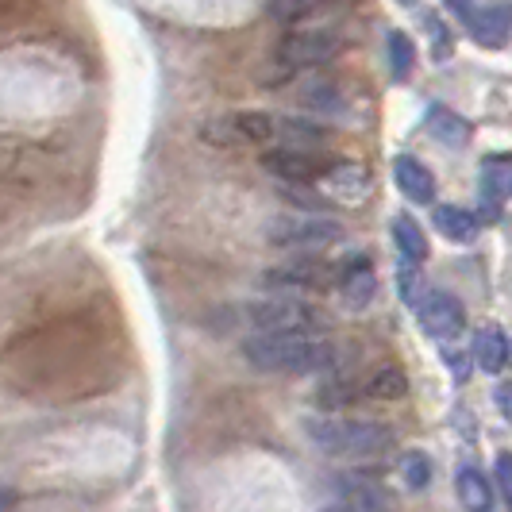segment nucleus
<instances>
[{
  "label": "nucleus",
  "instance_id": "412c9836",
  "mask_svg": "<svg viewBox=\"0 0 512 512\" xmlns=\"http://www.w3.org/2000/svg\"><path fill=\"white\" fill-rule=\"evenodd\" d=\"M343 0H270V16L278 24H305L324 12H335Z\"/></svg>",
  "mask_w": 512,
  "mask_h": 512
},
{
  "label": "nucleus",
  "instance_id": "f3484780",
  "mask_svg": "<svg viewBox=\"0 0 512 512\" xmlns=\"http://www.w3.org/2000/svg\"><path fill=\"white\" fill-rule=\"evenodd\" d=\"M436 228H439V235H447L451 243H474V239H478V216L462 205H439Z\"/></svg>",
  "mask_w": 512,
  "mask_h": 512
},
{
  "label": "nucleus",
  "instance_id": "20e7f679",
  "mask_svg": "<svg viewBox=\"0 0 512 512\" xmlns=\"http://www.w3.org/2000/svg\"><path fill=\"white\" fill-rule=\"evenodd\" d=\"M343 239V224L335 216H320V212H293V216H278L266 224V243L282 247V251H320L328 243Z\"/></svg>",
  "mask_w": 512,
  "mask_h": 512
},
{
  "label": "nucleus",
  "instance_id": "ddd939ff",
  "mask_svg": "<svg viewBox=\"0 0 512 512\" xmlns=\"http://www.w3.org/2000/svg\"><path fill=\"white\" fill-rule=\"evenodd\" d=\"M512 197V154H489L482 162V201L486 216H497V205Z\"/></svg>",
  "mask_w": 512,
  "mask_h": 512
},
{
  "label": "nucleus",
  "instance_id": "423d86ee",
  "mask_svg": "<svg viewBox=\"0 0 512 512\" xmlns=\"http://www.w3.org/2000/svg\"><path fill=\"white\" fill-rule=\"evenodd\" d=\"M332 166L335 158L312 151V147H274L262 154V170L289 185H316V181H324Z\"/></svg>",
  "mask_w": 512,
  "mask_h": 512
},
{
  "label": "nucleus",
  "instance_id": "7ed1b4c3",
  "mask_svg": "<svg viewBox=\"0 0 512 512\" xmlns=\"http://www.w3.org/2000/svg\"><path fill=\"white\" fill-rule=\"evenodd\" d=\"M239 316L255 328V335H278V332H324L328 328V312L312 305L305 297H258L251 305L239 308Z\"/></svg>",
  "mask_w": 512,
  "mask_h": 512
},
{
  "label": "nucleus",
  "instance_id": "9d476101",
  "mask_svg": "<svg viewBox=\"0 0 512 512\" xmlns=\"http://www.w3.org/2000/svg\"><path fill=\"white\" fill-rule=\"evenodd\" d=\"M393 181H397V189L409 197L412 205H432L436 201V178H432V170L420 158H412V154H397L393 158Z\"/></svg>",
  "mask_w": 512,
  "mask_h": 512
},
{
  "label": "nucleus",
  "instance_id": "1a4fd4ad",
  "mask_svg": "<svg viewBox=\"0 0 512 512\" xmlns=\"http://www.w3.org/2000/svg\"><path fill=\"white\" fill-rule=\"evenodd\" d=\"M466 27L474 31V39L482 47H505L512 35V4L501 0V4H489V8H470Z\"/></svg>",
  "mask_w": 512,
  "mask_h": 512
},
{
  "label": "nucleus",
  "instance_id": "39448f33",
  "mask_svg": "<svg viewBox=\"0 0 512 512\" xmlns=\"http://www.w3.org/2000/svg\"><path fill=\"white\" fill-rule=\"evenodd\" d=\"M343 51V39L335 31H320V27H305V31H289L278 43V66L285 74H301V70H316L328 66Z\"/></svg>",
  "mask_w": 512,
  "mask_h": 512
},
{
  "label": "nucleus",
  "instance_id": "c85d7f7f",
  "mask_svg": "<svg viewBox=\"0 0 512 512\" xmlns=\"http://www.w3.org/2000/svg\"><path fill=\"white\" fill-rule=\"evenodd\" d=\"M16 509V489L0 486V512H12Z\"/></svg>",
  "mask_w": 512,
  "mask_h": 512
},
{
  "label": "nucleus",
  "instance_id": "cd10ccee",
  "mask_svg": "<svg viewBox=\"0 0 512 512\" xmlns=\"http://www.w3.org/2000/svg\"><path fill=\"white\" fill-rule=\"evenodd\" d=\"M497 409H501L512 420V382H501V385H497Z\"/></svg>",
  "mask_w": 512,
  "mask_h": 512
},
{
  "label": "nucleus",
  "instance_id": "0eeeda50",
  "mask_svg": "<svg viewBox=\"0 0 512 512\" xmlns=\"http://www.w3.org/2000/svg\"><path fill=\"white\" fill-rule=\"evenodd\" d=\"M258 282L278 289V293H285V289H293V293H320V289L339 285V266L324 262V258H293V262H282V266H270Z\"/></svg>",
  "mask_w": 512,
  "mask_h": 512
},
{
  "label": "nucleus",
  "instance_id": "393cba45",
  "mask_svg": "<svg viewBox=\"0 0 512 512\" xmlns=\"http://www.w3.org/2000/svg\"><path fill=\"white\" fill-rule=\"evenodd\" d=\"M497 482H501V493H505V501H509V509H512V451H501L497 455Z\"/></svg>",
  "mask_w": 512,
  "mask_h": 512
},
{
  "label": "nucleus",
  "instance_id": "6ab92c4d",
  "mask_svg": "<svg viewBox=\"0 0 512 512\" xmlns=\"http://www.w3.org/2000/svg\"><path fill=\"white\" fill-rule=\"evenodd\" d=\"M459 501L466 512H493V486L486 482V474L482 470H474V466H462L459 470Z\"/></svg>",
  "mask_w": 512,
  "mask_h": 512
},
{
  "label": "nucleus",
  "instance_id": "2eb2a0df",
  "mask_svg": "<svg viewBox=\"0 0 512 512\" xmlns=\"http://www.w3.org/2000/svg\"><path fill=\"white\" fill-rule=\"evenodd\" d=\"M405 393H409V374L401 366H378L362 382V397L366 401H401Z\"/></svg>",
  "mask_w": 512,
  "mask_h": 512
},
{
  "label": "nucleus",
  "instance_id": "dca6fc26",
  "mask_svg": "<svg viewBox=\"0 0 512 512\" xmlns=\"http://www.w3.org/2000/svg\"><path fill=\"white\" fill-rule=\"evenodd\" d=\"M335 497L343 501H359V505H378V509H389V493L382 489L378 478H366V474H343L335 478Z\"/></svg>",
  "mask_w": 512,
  "mask_h": 512
},
{
  "label": "nucleus",
  "instance_id": "aec40b11",
  "mask_svg": "<svg viewBox=\"0 0 512 512\" xmlns=\"http://www.w3.org/2000/svg\"><path fill=\"white\" fill-rule=\"evenodd\" d=\"M428 131L436 135L439 143H447V147H466V139H470V124L462 120L459 112H451L447 104H432L428 108Z\"/></svg>",
  "mask_w": 512,
  "mask_h": 512
},
{
  "label": "nucleus",
  "instance_id": "a878e982",
  "mask_svg": "<svg viewBox=\"0 0 512 512\" xmlns=\"http://www.w3.org/2000/svg\"><path fill=\"white\" fill-rule=\"evenodd\" d=\"M428 27H432V35H436V58H447V54H451V39H447V27L439 24L436 16H428Z\"/></svg>",
  "mask_w": 512,
  "mask_h": 512
},
{
  "label": "nucleus",
  "instance_id": "4468645a",
  "mask_svg": "<svg viewBox=\"0 0 512 512\" xmlns=\"http://www.w3.org/2000/svg\"><path fill=\"white\" fill-rule=\"evenodd\" d=\"M474 359L486 374H501L509 366V339L497 324H486L482 332L474 335Z\"/></svg>",
  "mask_w": 512,
  "mask_h": 512
},
{
  "label": "nucleus",
  "instance_id": "b1692460",
  "mask_svg": "<svg viewBox=\"0 0 512 512\" xmlns=\"http://www.w3.org/2000/svg\"><path fill=\"white\" fill-rule=\"evenodd\" d=\"M401 474H405L409 489H424L428 482H432V466H428V459H424L420 451L405 455V462H401Z\"/></svg>",
  "mask_w": 512,
  "mask_h": 512
},
{
  "label": "nucleus",
  "instance_id": "6e6552de",
  "mask_svg": "<svg viewBox=\"0 0 512 512\" xmlns=\"http://www.w3.org/2000/svg\"><path fill=\"white\" fill-rule=\"evenodd\" d=\"M416 316H420V328L432 339H455L466 328V308L451 293H428L416 305Z\"/></svg>",
  "mask_w": 512,
  "mask_h": 512
},
{
  "label": "nucleus",
  "instance_id": "a211bd4d",
  "mask_svg": "<svg viewBox=\"0 0 512 512\" xmlns=\"http://www.w3.org/2000/svg\"><path fill=\"white\" fill-rule=\"evenodd\" d=\"M393 247H397V255L405 258V262H424L428 258V235L420 231V224L412 220V216H393Z\"/></svg>",
  "mask_w": 512,
  "mask_h": 512
},
{
  "label": "nucleus",
  "instance_id": "4be33fe9",
  "mask_svg": "<svg viewBox=\"0 0 512 512\" xmlns=\"http://www.w3.org/2000/svg\"><path fill=\"white\" fill-rule=\"evenodd\" d=\"M385 47H389V70H393V77L405 81V77L412 74V66H416V47H412V39L405 31H389Z\"/></svg>",
  "mask_w": 512,
  "mask_h": 512
},
{
  "label": "nucleus",
  "instance_id": "f257e3e1",
  "mask_svg": "<svg viewBox=\"0 0 512 512\" xmlns=\"http://www.w3.org/2000/svg\"><path fill=\"white\" fill-rule=\"evenodd\" d=\"M239 355L262 374H320L339 362V347L324 332H278L243 339Z\"/></svg>",
  "mask_w": 512,
  "mask_h": 512
},
{
  "label": "nucleus",
  "instance_id": "c756f323",
  "mask_svg": "<svg viewBox=\"0 0 512 512\" xmlns=\"http://www.w3.org/2000/svg\"><path fill=\"white\" fill-rule=\"evenodd\" d=\"M447 4H451V8H455V12H459L462 20H466V16H470V4H466V0H447Z\"/></svg>",
  "mask_w": 512,
  "mask_h": 512
},
{
  "label": "nucleus",
  "instance_id": "5701e85b",
  "mask_svg": "<svg viewBox=\"0 0 512 512\" xmlns=\"http://www.w3.org/2000/svg\"><path fill=\"white\" fill-rule=\"evenodd\" d=\"M301 104H308V108H316V112H335L339 104H343V97H339V85L335 81H308L305 89H301Z\"/></svg>",
  "mask_w": 512,
  "mask_h": 512
},
{
  "label": "nucleus",
  "instance_id": "bb28decb",
  "mask_svg": "<svg viewBox=\"0 0 512 512\" xmlns=\"http://www.w3.org/2000/svg\"><path fill=\"white\" fill-rule=\"evenodd\" d=\"M324 512H385L378 505H359V501H343V497H335V505H328Z\"/></svg>",
  "mask_w": 512,
  "mask_h": 512
},
{
  "label": "nucleus",
  "instance_id": "f03ea898",
  "mask_svg": "<svg viewBox=\"0 0 512 512\" xmlns=\"http://www.w3.org/2000/svg\"><path fill=\"white\" fill-rule=\"evenodd\" d=\"M305 436L316 451L328 459H382L393 451V428L382 420H362V416H343V412H312L305 416Z\"/></svg>",
  "mask_w": 512,
  "mask_h": 512
},
{
  "label": "nucleus",
  "instance_id": "9b49d317",
  "mask_svg": "<svg viewBox=\"0 0 512 512\" xmlns=\"http://www.w3.org/2000/svg\"><path fill=\"white\" fill-rule=\"evenodd\" d=\"M339 293L351 308H366L378 293V274L370 266V258H347L339 266Z\"/></svg>",
  "mask_w": 512,
  "mask_h": 512
},
{
  "label": "nucleus",
  "instance_id": "f8f14e48",
  "mask_svg": "<svg viewBox=\"0 0 512 512\" xmlns=\"http://www.w3.org/2000/svg\"><path fill=\"white\" fill-rule=\"evenodd\" d=\"M324 181H328V193H332L339 205L359 208V201L366 197V189H370V170L359 166V162H335L332 170L324 174Z\"/></svg>",
  "mask_w": 512,
  "mask_h": 512
}]
</instances>
